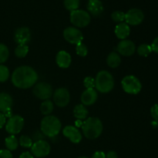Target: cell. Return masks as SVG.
<instances>
[{"instance_id": "cell-18", "label": "cell", "mask_w": 158, "mask_h": 158, "mask_svg": "<svg viewBox=\"0 0 158 158\" xmlns=\"http://www.w3.org/2000/svg\"><path fill=\"white\" fill-rule=\"evenodd\" d=\"M87 9L94 16H100L103 12V6L100 0H89Z\"/></svg>"}, {"instance_id": "cell-3", "label": "cell", "mask_w": 158, "mask_h": 158, "mask_svg": "<svg viewBox=\"0 0 158 158\" xmlns=\"http://www.w3.org/2000/svg\"><path fill=\"white\" fill-rule=\"evenodd\" d=\"M62 124L59 118L55 116H46L41 121V131L48 137H56L60 132Z\"/></svg>"}, {"instance_id": "cell-1", "label": "cell", "mask_w": 158, "mask_h": 158, "mask_svg": "<svg viewBox=\"0 0 158 158\" xmlns=\"http://www.w3.org/2000/svg\"><path fill=\"white\" fill-rule=\"evenodd\" d=\"M38 80V74L33 68L28 66H19L12 74V83L20 89H28L35 85Z\"/></svg>"}, {"instance_id": "cell-24", "label": "cell", "mask_w": 158, "mask_h": 158, "mask_svg": "<svg viewBox=\"0 0 158 158\" xmlns=\"http://www.w3.org/2000/svg\"><path fill=\"white\" fill-rule=\"evenodd\" d=\"M54 108L53 103L51 100H44L43 103H42L41 106H40V111L43 115H49L52 112Z\"/></svg>"}, {"instance_id": "cell-36", "label": "cell", "mask_w": 158, "mask_h": 158, "mask_svg": "<svg viewBox=\"0 0 158 158\" xmlns=\"http://www.w3.org/2000/svg\"><path fill=\"white\" fill-rule=\"evenodd\" d=\"M0 158H12V154L9 150H1L0 151Z\"/></svg>"}, {"instance_id": "cell-38", "label": "cell", "mask_w": 158, "mask_h": 158, "mask_svg": "<svg viewBox=\"0 0 158 158\" xmlns=\"http://www.w3.org/2000/svg\"><path fill=\"white\" fill-rule=\"evenodd\" d=\"M91 158H106V154L102 151H97L93 154Z\"/></svg>"}, {"instance_id": "cell-19", "label": "cell", "mask_w": 158, "mask_h": 158, "mask_svg": "<svg viewBox=\"0 0 158 158\" xmlns=\"http://www.w3.org/2000/svg\"><path fill=\"white\" fill-rule=\"evenodd\" d=\"M115 34L120 40H126L131 33V28L126 23H121L117 25L115 27Z\"/></svg>"}, {"instance_id": "cell-39", "label": "cell", "mask_w": 158, "mask_h": 158, "mask_svg": "<svg viewBox=\"0 0 158 158\" xmlns=\"http://www.w3.org/2000/svg\"><path fill=\"white\" fill-rule=\"evenodd\" d=\"M6 123V118L2 113L0 112V129L4 127V125Z\"/></svg>"}, {"instance_id": "cell-8", "label": "cell", "mask_w": 158, "mask_h": 158, "mask_svg": "<svg viewBox=\"0 0 158 158\" xmlns=\"http://www.w3.org/2000/svg\"><path fill=\"white\" fill-rule=\"evenodd\" d=\"M24 126V120L23 117L19 115L12 116L11 118L9 119L8 122L6 124V131L9 134H17L20 133Z\"/></svg>"}, {"instance_id": "cell-33", "label": "cell", "mask_w": 158, "mask_h": 158, "mask_svg": "<svg viewBox=\"0 0 158 158\" xmlns=\"http://www.w3.org/2000/svg\"><path fill=\"white\" fill-rule=\"evenodd\" d=\"M83 84L86 89H94V87H95V79L90 77H86L83 80Z\"/></svg>"}, {"instance_id": "cell-10", "label": "cell", "mask_w": 158, "mask_h": 158, "mask_svg": "<svg viewBox=\"0 0 158 158\" xmlns=\"http://www.w3.org/2000/svg\"><path fill=\"white\" fill-rule=\"evenodd\" d=\"M50 145L44 140L35 142L31 147L32 154L36 157H45L50 153Z\"/></svg>"}, {"instance_id": "cell-22", "label": "cell", "mask_w": 158, "mask_h": 158, "mask_svg": "<svg viewBox=\"0 0 158 158\" xmlns=\"http://www.w3.org/2000/svg\"><path fill=\"white\" fill-rule=\"evenodd\" d=\"M73 115L78 120H85L88 116V110L83 104H77L73 109Z\"/></svg>"}, {"instance_id": "cell-26", "label": "cell", "mask_w": 158, "mask_h": 158, "mask_svg": "<svg viewBox=\"0 0 158 158\" xmlns=\"http://www.w3.org/2000/svg\"><path fill=\"white\" fill-rule=\"evenodd\" d=\"M29 47L27 45H19L15 49V55L19 58H23L27 55Z\"/></svg>"}, {"instance_id": "cell-11", "label": "cell", "mask_w": 158, "mask_h": 158, "mask_svg": "<svg viewBox=\"0 0 158 158\" xmlns=\"http://www.w3.org/2000/svg\"><path fill=\"white\" fill-rule=\"evenodd\" d=\"M144 19V14L139 9H131L125 13V21L127 24L131 26L140 25Z\"/></svg>"}, {"instance_id": "cell-6", "label": "cell", "mask_w": 158, "mask_h": 158, "mask_svg": "<svg viewBox=\"0 0 158 158\" xmlns=\"http://www.w3.org/2000/svg\"><path fill=\"white\" fill-rule=\"evenodd\" d=\"M90 20L91 17L89 12L82 9L72 11L70 13V22L77 27H86L89 24Z\"/></svg>"}, {"instance_id": "cell-12", "label": "cell", "mask_w": 158, "mask_h": 158, "mask_svg": "<svg viewBox=\"0 0 158 158\" xmlns=\"http://www.w3.org/2000/svg\"><path fill=\"white\" fill-rule=\"evenodd\" d=\"M54 103L59 107H64L67 106L70 100V95L66 88H59L54 92Z\"/></svg>"}, {"instance_id": "cell-20", "label": "cell", "mask_w": 158, "mask_h": 158, "mask_svg": "<svg viewBox=\"0 0 158 158\" xmlns=\"http://www.w3.org/2000/svg\"><path fill=\"white\" fill-rule=\"evenodd\" d=\"M13 100L9 94L6 93H0V111L3 113L7 110L12 109Z\"/></svg>"}, {"instance_id": "cell-9", "label": "cell", "mask_w": 158, "mask_h": 158, "mask_svg": "<svg viewBox=\"0 0 158 158\" xmlns=\"http://www.w3.org/2000/svg\"><path fill=\"white\" fill-rule=\"evenodd\" d=\"M64 39L71 44L78 45L82 43L83 40V35L81 31L75 27H68L63 31Z\"/></svg>"}, {"instance_id": "cell-25", "label": "cell", "mask_w": 158, "mask_h": 158, "mask_svg": "<svg viewBox=\"0 0 158 158\" xmlns=\"http://www.w3.org/2000/svg\"><path fill=\"white\" fill-rule=\"evenodd\" d=\"M152 52L151 46L148 44H141L137 48V52L140 56L147 57Z\"/></svg>"}, {"instance_id": "cell-30", "label": "cell", "mask_w": 158, "mask_h": 158, "mask_svg": "<svg viewBox=\"0 0 158 158\" xmlns=\"http://www.w3.org/2000/svg\"><path fill=\"white\" fill-rule=\"evenodd\" d=\"M19 143L22 147H23L25 148H31V147L33 144L32 138L26 135H23L20 137Z\"/></svg>"}, {"instance_id": "cell-42", "label": "cell", "mask_w": 158, "mask_h": 158, "mask_svg": "<svg viewBox=\"0 0 158 158\" xmlns=\"http://www.w3.org/2000/svg\"><path fill=\"white\" fill-rule=\"evenodd\" d=\"M19 158H34V157L29 152H24L19 156Z\"/></svg>"}, {"instance_id": "cell-28", "label": "cell", "mask_w": 158, "mask_h": 158, "mask_svg": "<svg viewBox=\"0 0 158 158\" xmlns=\"http://www.w3.org/2000/svg\"><path fill=\"white\" fill-rule=\"evenodd\" d=\"M64 6L69 11L77 10L80 6V0H64Z\"/></svg>"}, {"instance_id": "cell-43", "label": "cell", "mask_w": 158, "mask_h": 158, "mask_svg": "<svg viewBox=\"0 0 158 158\" xmlns=\"http://www.w3.org/2000/svg\"><path fill=\"white\" fill-rule=\"evenodd\" d=\"M75 124H76V126L77 127H82V125H83V122H82L80 120H77V121H76Z\"/></svg>"}, {"instance_id": "cell-37", "label": "cell", "mask_w": 158, "mask_h": 158, "mask_svg": "<svg viewBox=\"0 0 158 158\" xmlns=\"http://www.w3.org/2000/svg\"><path fill=\"white\" fill-rule=\"evenodd\" d=\"M151 46V49H152L153 52H156V53L158 54V37L154 39Z\"/></svg>"}, {"instance_id": "cell-41", "label": "cell", "mask_w": 158, "mask_h": 158, "mask_svg": "<svg viewBox=\"0 0 158 158\" xmlns=\"http://www.w3.org/2000/svg\"><path fill=\"white\" fill-rule=\"evenodd\" d=\"M3 114L5 115V117H6V118H11V117H12V109H9V110H7L4 111V112L2 113Z\"/></svg>"}, {"instance_id": "cell-31", "label": "cell", "mask_w": 158, "mask_h": 158, "mask_svg": "<svg viewBox=\"0 0 158 158\" xmlns=\"http://www.w3.org/2000/svg\"><path fill=\"white\" fill-rule=\"evenodd\" d=\"M9 77V70L4 65H0V82H6Z\"/></svg>"}, {"instance_id": "cell-34", "label": "cell", "mask_w": 158, "mask_h": 158, "mask_svg": "<svg viewBox=\"0 0 158 158\" xmlns=\"http://www.w3.org/2000/svg\"><path fill=\"white\" fill-rule=\"evenodd\" d=\"M151 117L154 118V120L158 121V104H155L151 107Z\"/></svg>"}, {"instance_id": "cell-40", "label": "cell", "mask_w": 158, "mask_h": 158, "mask_svg": "<svg viewBox=\"0 0 158 158\" xmlns=\"http://www.w3.org/2000/svg\"><path fill=\"white\" fill-rule=\"evenodd\" d=\"M106 158H117V154L115 151H109V152L106 154Z\"/></svg>"}, {"instance_id": "cell-4", "label": "cell", "mask_w": 158, "mask_h": 158, "mask_svg": "<svg viewBox=\"0 0 158 158\" xmlns=\"http://www.w3.org/2000/svg\"><path fill=\"white\" fill-rule=\"evenodd\" d=\"M114 86V80L111 73L106 70H102L97 73L95 79V87L102 94L110 92Z\"/></svg>"}, {"instance_id": "cell-5", "label": "cell", "mask_w": 158, "mask_h": 158, "mask_svg": "<svg viewBox=\"0 0 158 158\" xmlns=\"http://www.w3.org/2000/svg\"><path fill=\"white\" fill-rule=\"evenodd\" d=\"M122 88L127 94H139L142 89V85L138 78L133 75H129L125 77L121 82Z\"/></svg>"}, {"instance_id": "cell-29", "label": "cell", "mask_w": 158, "mask_h": 158, "mask_svg": "<svg viewBox=\"0 0 158 158\" xmlns=\"http://www.w3.org/2000/svg\"><path fill=\"white\" fill-rule=\"evenodd\" d=\"M111 18L115 23H121L125 20V13L121 11H114L111 14Z\"/></svg>"}, {"instance_id": "cell-2", "label": "cell", "mask_w": 158, "mask_h": 158, "mask_svg": "<svg viewBox=\"0 0 158 158\" xmlns=\"http://www.w3.org/2000/svg\"><path fill=\"white\" fill-rule=\"evenodd\" d=\"M82 131L86 138L94 140L100 137L103 131V123L97 117H89L82 125Z\"/></svg>"}, {"instance_id": "cell-32", "label": "cell", "mask_w": 158, "mask_h": 158, "mask_svg": "<svg viewBox=\"0 0 158 158\" xmlns=\"http://www.w3.org/2000/svg\"><path fill=\"white\" fill-rule=\"evenodd\" d=\"M76 52H77V55H79L80 56L84 57L87 55L88 49L86 45H84L83 43H80V44L77 45Z\"/></svg>"}, {"instance_id": "cell-35", "label": "cell", "mask_w": 158, "mask_h": 158, "mask_svg": "<svg viewBox=\"0 0 158 158\" xmlns=\"http://www.w3.org/2000/svg\"><path fill=\"white\" fill-rule=\"evenodd\" d=\"M45 137L44 134L43 133H40V131H35L33 134H32V140H35V142L39 141V140H43Z\"/></svg>"}, {"instance_id": "cell-23", "label": "cell", "mask_w": 158, "mask_h": 158, "mask_svg": "<svg viewBox=\"0 0 158 158\" xmlns=\"http://www.w3.org/2000/svg\"><path fill=\"white\" fill-rule=\"evenodd\" d=\"M5 144L7 148V150H9V151H15L18 148V140L14 135H11L6 137V140H5Z\"/></svg>"}, {"instance_id": "cell-45", "label": "cell", "mask_w": 158, "mask_h": 158, "mask_svg": "<svg viewBox=\"0 0 158 158\" xmlns=\"http://www.w3.org/2000/svg\"><path fill=\"white\" fill-rule=\"evenodd\" d=\"M78 158H88L87 157H78Z\"/></svg>"}, {"instance_id": "cell-21", "label": "cell", "mask_w": 158, "mask_h": 158, "mask_svg": "<svg viewBox=\"0 0 158 158\" xmlns=\"http://www.w3.org/2000/svg\"><path fill=\"white\" fill-rule=\"evenodd\" d=\"M106 63H107L108 66L111 68L118 67L121 63L120 56L116 52H110L106 58Z\"/></svg>"}, {"instance_id": "cell-27", "label": "cell", "mask_w": 158, "mask_h": 158, "mask_svg": "<svg viewBox=\"0 0 158 158\" xmlns=\"http://www.w3.org/2000/svg\"><path fill=\"white\" fill-rule=\"evenodd\" d=\"M9 56V51L5 44L0 43V64L5 63L8 60Z\"/></svg>"}, {"instance_id": "cell-15", "label": "cell", "mask_w": 158, "mask_h": 158, "mask_svg": "<svg viewBox=\"0 0 158 158\" xmlns=\"http://www.w3.org/2000/svg\"><path fill=\"white\" fill-rule=\"evenodd\" d=\"M63 135L69 139L72 143H79L82 140L81 133L75 127L66 126L63 130Z\"/></svg>"}, {"instance_id": "cell-7", "label": "cell", "mask_w": 158, "mask_h": 158, "mask_svg": "<svg viewBox=\"0 0 158 158\" xmlns=\"http://www.w3.org/2000/svg\"><path fill=\"white\" fill-rule=\"evenodd\" d=\"M33 94L37 97L43 100H49L51 96L52 95V88L50 84L45 82L39 83L34 86Z\"/></svg>"}, {"instance_id": "cell-16", "label": "cell", "mask_w": 158, "mask_h": 158, "mask_svg": "<svg viewBox=\"0 0 158 158\" xmlns=\"http://www.w3.org/2000/svg\"><path fill=\"white\" fill-rule=\"evenodd\" d=\"M97 92L94 89H86L81 95V102L84 106L94 104L97 100Z\"/></svg>"}, {"instance_id": "cell-44", "label": "cell", "mask_w": 158, "mask_h": 158, "mask_svg": "<svg viewBox=\"0 0 158 158\" xmlns=\"http://www.w3.org/2000/svg\"><path fill=\"white\" fill-rule=\"evenodd\" d=\"M152 125L154 127H158V121H156V120L153 121L152 122Z\"/></svg>"}, {"instance_id": "cell-13", "label": "cell", "mask_w": 158, "mask_h": 158, "mask_svg": "<svg viewBox=\"0 0 158 158\" xmlns=\"http://www.w3.org/2000/svg\"><path fill=\"white\" fill-rule=\"evenodd\" d=\"M136 49L134 42L129 40H121L117 46V51L123 56H131L134 53Z\"/></svg>"}, {"instance_id": "cell-14", "label": "cell", "mask_w": 158, "mask_h": 158, "mask_svg": "<svg viewBox=\"0 0 158 158\" xmlns=\"http://www.w3.org/2000/svg\"><path fill=\"white\" fill-rule=\"evenodd\" d=\"M14 40L19 45H27L31 40V32L29 28L20 27L15 31Z\"/></svg>"}, {"instance_id": "cell-17", "label": "cell", "mask_w": 158, "mask_h": 158, "mask_svg": "<svg viewBox=\"0 0 158 158\" xmlns=\"http://www.w3.org/2000/svg\"><path fill=\"white\" fill-rule=\"evenodd\" d=\"M56 61L57 65L60 67L66 69L70 66L72 60H71V56L69 55V52L62 50L57 53L56 57Z\"/></svg>"}]
</instances>
